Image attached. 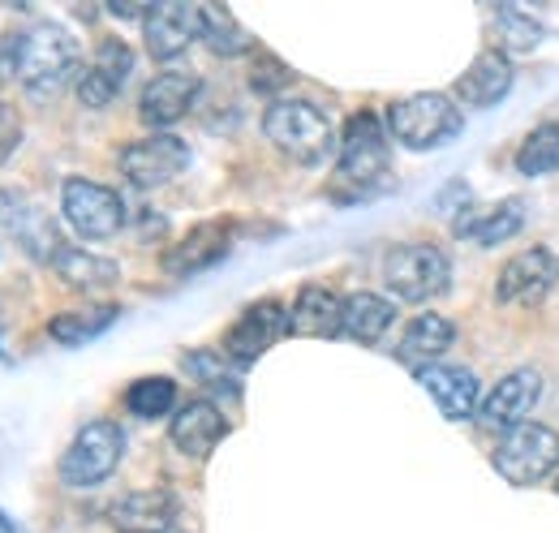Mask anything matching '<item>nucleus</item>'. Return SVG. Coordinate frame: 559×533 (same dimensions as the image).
I'll return each mask as SVG.
<instances>
[{
    "label": "nucleus",
    "mask_w": 559,
    "mask_h": 533,
    "mask_svg": "<svg viewBox=\"0 0 559 533\" xmlns=\"http://www.w3.org/2000/svg\"><path fill=\"white\" fill-rule=\"evenodd\" d=\"M465 126L461 108L448 99V95H435V91H421V95H405L388 108V130L401 146L409 151H435V146H448Z\"/></svg>",
    "instance_id": "3"
},
{
    "label": "nucleus",
    "mask_w": 559,
    "mask_h": 533,
    "mask_svg": "<svg viewBox=\"0 0 559 533\" xmlns=\"http://www.w3.org/2000/svg\"><path fill=\"white\" fill-rule=\"evenodd\" d=\"M288 82H293V69L284 66V61H276V57H267V52L250 69V86L263 91V95H276L280 86H288Z\"/></svg>",
    "instance_id": "32"
},
{
    "label": "nucleus",
    "mask_w": 559,
    "mask_h": 533,
    "mask_svg": "<svg viewBox=\"0 0 559 533\" xmlns=\"http://www.w3.org/2000/svg\"><path fill=\"white\" fill-rule=\"evenodd\" d=\"M168 435H173V448H177L181 457L203 461V457H211V448H219V439L228 435V417L219 413V404H211V400H203V396L186 400V404L173 413Z\"/></svg>",
    "instance_id": "15"
},
{
    "label": "nucleus",
    "mask_w": 559,
    "mask_h": 533,
    "mask_svg": "<svg viewBox=\"0 0 559 533\" xmlns=\"http://www.w3.org/2000/svg\"><path fill=\"white\" fill-rule=\"evenodd\" d=\"M177 404V383L164 379V375H151V379H134L130 392H126V408L142 417V422H155L164 413H173Z\"/></svg>",
    "instance_id": "29"
},
{
    "label": "nucleus",
    "mask_w": 559,
    "mask_h": 533,
    "mask_svg": "<svg viewBox=\"0 0 559 533\" xmlns=\"http://www.w3.org/2000/svg\"><path fill=\"white\" fill-rule=\"evenodd\" d=\"M194 99H199V78L194 73H159V78L146 82V91L139 99L142 126L164 133L194 108Z\"/></svg>",
    "instance_id": "16"
},
{
    "label": "nucleus",
    "mask_w": 559,
    "mask_h": 533,
    "mask_svg": "<svg viewBox=\"0 0 559 533\" xmlns=\"http://www.w3.org/2000/svg\"><path fill=\"white\" fill-rule=\"evenodd\" d=\"M112 521L121 533H186L181 530V508L168 490H139L126 495L112 508Z\"/></svg>",
    "instance_id": "18"
},
{
    "label": "nucleus",
    "mask_w": 559,
    "mask_h": 533,
    "mask_svg": "<svg viewBox=\"0 0 559 533\" xmlns=\"http://www.w3.org/2000/svg\"><path fill=\"white\" fill-rule=\"evenodd\" d=\"M516 173L525 177H551L559 173V126L547 121L538 130H530L516 146Z\"/></svg>",
    "instance_id": "28"
},
{
    "label": "nucleus",
    "mask_w": 559,
    "mask_h": 533,
    "mask_svg": "<svg viewBox=\"0 0 559 533\" xmlns=\"http://www.w3.org/2000/svg\"><path fill=\"white\" fill-rule=\"evenodd\" d=\"M392 319H396V310H392L388 297H379V293H353V297H345L341 332L349 335V340H357V344H374L379 335L392 328Z\"/></svg>",
    "instance_id": "24"
},
{
    "label": "nucleus",
    "mask_w": 559,
    "mask_h": 533,
    "mask_svg": "<svg viewBox=\"0 0 559 533\" xmlns=\"http://www.w3.org/2000/svg\"><path fill=\"white\" fill-rule=\"evenodd\" d=\"M512 91V66L499 48H487L474 57V66L456 78V95L469 104V108H490L499 104L503 95Z\"/></svg>",
    "instance_id": "22"
},
{
    "label": "nucleus",
    "mask_w": 559,
    "mask_h": 533,
    "mask_svg": "<svg viewBox=\"0 0 559 533\" xmlns=\"http://www.w3.org/2000/svg\"><path fill=\"white\" fill-rule=\"evenodd\" d=\"M52 271L61 275L66 288H82V293H99V288H112L121 280V266L104 254H91V250H78V246H66L57 259H52Z\"/></svg>",
    "instance_id": "23"
},
{
    "label": "nucleus",
    "mask_w": 559,
    "mask_h": 533,
    "mask_svg": "<svg viewBox=\"0 0 559 533\" xmlns=\"http://www.w3.org/2000/svg\"><path fill=\"white\" fill-rule=\"evenodd\" d=\"M0 69H9L26 95L35 99H52L73 73H78V44L66 26L57 22H39L22 35H13L0 52Z\"/></svg>",
    "instance_id": "1"
},
{
    "label": "nucleus",
    "mask_w": 559,
    "mask_h": 533,
    "mask_svg": "<svg viewBox=\"0 0 559 533\" xmlns=\"http://www.w3.org/2000/svg\"><path fill=\"white\" fill-rule=\"evenodd\" d=\"M126 457V430L117 422H91L73 435V443L61 457V482L73 490L108 482Z\"/></svg>",
    "instance_id": "4"
},
{
    "label": "nucleus",
    "mask_w": 559,
    "mask_h": 533,
    "mask_svg": "<svg viewBox=\"0 0 559 533\" xmlns=\"http://www.w3.org/2000/svg\"><path fill=\"white\" fill-rule=\"evenodd\" d=\"M556 284H559V254L538 246V250L516 254L512 263L499 271L495 297L508 301V306H538Z\"/></svg>",
    "instance_id": "12"
},
{
    "label": "nucleus",
    "mask_w": 559,
    "mask_h": 533,
    "mask_svg": "<svg viewBox=\"0 0 559 533\" xmlns=\"http://www.w3.org/2000/svg\"><path fill=\"white\" fill-rule=\"evenodd\" d=\"M499 31H503V48H512V52H530V48L543 44V26L525 13H516V9L499 13Z\"/></svg>",
    "instance_id": "31"
},
{
    "label": "nucleus",
    "mask_w": 559,
    "mask_h": 533,
    "mask_svg": "<svg viewBox=\"0 0 559 533\" xmlns=\"http://www.w3.org/2000/svg\"><path fill=\"white\" fill-rule=\"evenodd\" d=\"M117 315H121V306H86V310H66V315H57L52 323H48V332L57 344H86V340H95L99 332H108L112 323H117Z\"/></svg>",
    "instance_id": "26"
},
{
    "label": "nucleus",
    "mask_w": 559,
    "mask_h": 533,
    "mask_svg": "<svg viewBox=\"0 0 559 533\" xmlns=\"http://www.w3.org/2000/svg\"><path fill=\"white\" fill-rule=\"evenodd\" d=\"M418 383L448 422H465L478 408V375L465 366H421Z\"/></svg>",
    "instance_id": "17"
},
{
    "label": "nucleus",
    "mask_w": 559,
    "mask_h": 533,
    "mask_svg": "<svg viewBox=\"0 0 559 533\" xmlns=\"http://www.w3.org/2000/svg\"><path fill=\"white\" fill-rule=\"evenodd\" d=\"M383 280L401 301H430V297H439L448 288L452 263H448V254L439 246L414 241V246H396L383 259Z\"/></svg>",
    "instance_id": "6"
},
{
    "label": "nucleus",
    "mask_w": 559,
    "mask_h": 533,
    "mask_svg": "<svg viewBox=\"0 0 559 533\" xmlns=\"http://www.w3.org/2000/svg\"><path fill=\"white\" fill-rule=\"evenodd\" d=\"M26 215H31V202L22 199V194H13V190H0V228L4 233L17 237V228L26 224Z\"/></svg>",
    "instance_id": "34"
},
{
    "label": "nucleus",
    "mask_w": 559,
    "mask_h": 533,
    "mask_svg": "<svg viewBox=\"0 0 559 533\" xmlns=\"http://www.w3.org/2000/svg\"><path fill=\"white\" fill-rule=\"evenodd\" d=\"M392 151H388V130L374 112H353L345 133H341V177L370 190L388 177Z\"/></svg>",
    "instance_id": "8"
},
{
    "label": "nucleus",
    "mask_w": 559,
    "mask_h": 533,
    "mask_svg": "<svg viewBox=\"0 0 559 533\" xmlns=\"http://www.w3.org/2000/svg\"><path fill=\"white\" fill-rule=\"evenodd\" d=\"M228 246H233V228L228 224H199L164 254V271L168 275H199V271L219 263L228 254Z\"/></svg>",
    "instance_id": "19"
},
{
    "label": "nucleus",
    "mask_w": 559,
    "mask_h": 533,
    "mask_svg": "<svg viewBox=\"0 0 559 533\" xmlns=\"http://www.w3.org/2000/svg\"><path fill=\"white\" fill-rule=\"evenodd\" d=\"M521 224H525V202L503 199V202H487V206H465L452 228H456V237H469V241H478V246H499V241H508Z\"/></svg>",
    "instance_id": "20"
},
{
    "label": "nucleus",
    "mask_w": 559,
    "mask_h": 533,
    "mask_svg": "<svg viewBox=\"0 0 559 533\" xmlns=\"http://www.w3.org/2000/svg\"><path fill=\"white\" fill-rule=\"evenodd\" d=\"M495 469L512 486H534L551 477L559 469V435L551 426H534V422L508 430L503 443L495 448Z\"/></svg>",
    "instance_id": "5"
},
{
    "label": "nucleus",
    "mask_w": 559,
    "mask_h": 533,
    "mask_svg": "<svg viewBox=\"0 0 559 533\" xmlns=\"http://www.w3.org/2000/svg\"><path fill=\"white\" fill-rule=\"evenodd\" d=\"M538 396H543V375L538 370H512L483 400V426L487 430H516V426H525Z\"/></svg>",
    "instance_id": "14"
},
{
    "label": "nucleus",
    "mask_w": 559,
    "mask_h": 533,
    "mask_svg": "<svg viewBox=\"0 0 559 533\" xmlns=\"http://www.w3.org/2000/svg\"><path fill=\"white\" fill-rule=\"evenodd\" d=\"M341 315H345V301L323 288V284H306L297 293V301L288 306V332L293 335H341Z\"/></svg>",
    "instance_id": "21"
},
{
    "label": "nucleus",
    "mask_w": 559,
    "mask_h": 533,
    "mask_svg": "<svg viewBox=\"0 0 559 533\" xmlns=\"http://www.w3.org/2000/svg\"><path fill=\"white\" fill-rule=\"evenodd\" d=\"M181 366H186V375H194V379H199L203 388H211V392H228V396H237V379H233V370H228V362H224L219 353H211V348L186 353Z\"/></svg>",
    "instance_id": "30"
},
{
    "label": "nucleus",
    "mask_w": 559,
    "mask_h": 533,
    "mask_svg": "<svg viewBox=\"0 0 559 533\" xmlns=\"http://www.w3.org/2000/svg\"><path fill=\"white\" fill-rule=\"evenodd\" d=\"M199 35H203L199 4H186V0L151 4L146 17H142V39H146V52H151L155 61H173V57H181Z\"/></svg>",
    "instance_id": "10"
},
{
    "label": "nucleus",
    "mask_w": 559,
    "mask_h": 533,
    "mask_svg": "<svg viewBox=\"0 0 559 533\" xmlns=\"http://www.w3.org/2000/svg\"><path fill=\"white\" fill-rule=\"evenodd\" d=\"M17 142H22V117H17V108H13V104H4V99H0V164L17 151Z\"/></svg>",
    "instance_id": "33"
},
{
    "label": "nucleus",
    "mask_w": 559,
    "mask_h": 533,
    "mask_svg": "<svg viewBox=\"0 0 559 533\" xmlns=\"http://www.w3.org/2000/svg\"><path fill=\"white\" fill-rule=\"evenodd\" d=\"M263 133L284 159L306 164V168L323 164L332 155V138H336L328 112L306 104V99H276L263 112Z\"/></svg>",
    "instance_id": "2"
},
{
    "label": "nucleus",
    "mask_w": 559,
    "mask_h": 533,
    "mask_svg": "<svg viewBox=\"0 0 559 533\" xmlns=\"http://www.w3.org/2000/svg\"><path fill=\"white\" fill-rule=\"evenodd\" d=\"M288 332V310L280 301H254L241 310V319L224 335V357H233L237 366L259 362L280 335Z\"/></svg>",
    "instance_id": "11"
},
{
    "label": "nucleus",
    "mask_w": 559,
    "mask_h": 533,
    "mask_svg": "<svg viewBox=\"0 0 559 533\" xmlns=\"http://www.w3.org/2000/svg\"><path fill=\"white\" fill-rule=\"evenodd\" d=\"M199 17H203V44H207L215 57H241V52H250L254 48V39L237 26V17L228 13V9H219V4H199Z\"/></svg>",
    "instance_id": "27"
},
{
    "label": "nucleus",
    "mask_w": 559,
    "mask_h": 533,
    "mask_svg": "<svg viewBox=\"0 0 559 533\" xmlns=\"http://www.w3.org/2000/svg\"><path fill=\"white\" fill-rule=\"evenodd\" d=\"M130 69H134V52L126 39H104L91 57V66L78 73V99L86 108H108L121 86L130 82Z\"/></svg>",
    "instance_id": "13"
},
{
    "label": "nucleus",
    "mask_w": 559,
    "mask_h": 533,
    "mask_svg": "<svg viewBox=\"0 0 559 533\" xmlns=\"http://www.w3.org/2000/svg\"><path fill=\"white\" fill-rule=\"evenodd\" d=\"M452 340H456V328L443 319V315H418L405 335H401V357L405 362H430L435 366V357H443L448 348H452Z\"/></svg>",
    "instance_id": "25"
},
{
    "label": "nucleus",
    "mask_w": 559,
    "mask_h": 533,
    "mask_svg": "<svg viewBox=\"0 0 559 533\" xmlns=\"http://www.w3.org/2000/svg\"><path fill=\"white\" fill-rule=\"evenodd\" d=\"M190 168V146L177 133H151L121 151V173L139 190H159Z\"/></svg>",
    "instance_id": "9"
},
{
    "label": "nucleus",
    "mask_w": 559,
    "mask_h": 533,
    "mask_svg": "<svg viewBox=\"0 0 559 533\" xmlns=\"http://www.w3.org/2000/svg\"><path fill=\"white\" fill-rule=\"evenodd\" d=\"M61 211L70 220V228L86 241H104L117 237L126 228V202L117 190L99 186V181H82L73 177L61 186Z\"/></svg>",
    "instance_id": "7"
}]
</instances>
